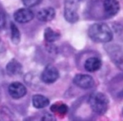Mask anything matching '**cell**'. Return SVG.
Segmentation results:
<instances>
[{
  "label": "cell",
  "instance_id": "30bf717a",
  "mask_svg": "<svg viewBox=\"0 0 123 121\" xmlns=\"http://www.w3.org/2000/svg\"><path fill=\"white\" fill-rule=\"evenodd\" d=\"M55 16V11L52 7H46L41 9L37 14V17L40 21L49 22L53 19Z\"/></svg>",
  "mask_w": 123,
  "mask_h": 121
},
{
  "label": "cell",
  "instance_id": "9a60e30c",
  "mask_svg": "<svg viewBox=\"0 0 123 121\" xmlns=\"http://www.w3.org/2000/svg\"><path fill=\"white\" fill-rule=\"evenodd\" d=\"M44 37L47 42L53 43L60 38V34L52 30L50 27H47L44 32Z\"/></svg>",
  "mask_w": 123,
  "mask_h": 121
},
{
  "label": "cell",
  "instance_id": "2e32d148",
  "mask_svg": "<svg viewBox=\"0 0 123 121\" xmlns=\"http://www.w3.org/2000/svg\"><path fill=\"white\" fill-rule=\"evenodd\" d=\"M10 29H11V38L12 41L14 44L19 43L20 40V32L18 29V27L15 25L14 22H12L10 25Z\"/></svg>",
  "mask_w": 123,
  "mask_h": 121
},
{
  "label": "cell",
  "instance_id": "8992f818",
  "mask_svg": "<svg viewBox=\"0 0 123 121\" xmlns=\"http://www.w3.org/2000/svg\"><path fill=\"white\" fill-rule=\"evenodd\" d=\"M59 77V72L58 69L51 65L48 66L41 74V79L46 84H51L55 82Z\"/></svg>",
  "mask_w": 123,
  "mask_h": 121
},
{
  "label": "cell",
  "instance_id": "44dd1931",
  "mask_svg": "<svg viewBox=\"0 0 123 121\" xmlns=\"http://www.w3.org/2000/svg\"><path fill=\"white\" fill-rule=\"evenodd\" d=\"M0 45H1V40H0Z\"/></svg>",
  "mask_w": 123,
  "mask_h": 121
},
{
  "label": "cell",
  "instance_id": "5b68a950",
  "mask_svg": "<svg viewBox=\"0 0 123 121\" xmlns=\"http://www.w3.org/2000/svg\"><path fill=\"white\" fill-rule=\"evenodd\" d=\"M74 84L83 89H89L94 86V79L87 74H76L73 80Z\"/></svg>",
  "mask_w": 123,
  "mask_h": 121
},
{
  "label": "cell",
  "instance_id": "ba28073f",
  "mask_svg": "<svg viewBox=\"0 0 123 121\" xmlns=\"http://www.w3.org/2000/svg\"><path fill=\"white\" fill-rule=\"evenodd\" d=\"M14 18L19 23H26L30 22L34 18V13L30 9H19L14 12Z\"/></svg>",
  "mask_w": 123,
  "mask_h": 121
},
{
  "label": "cell",
  "instance_id": "8fae6325",
  "mask_svg": "<svg viewBox=\"0 0 123 121\" xmlns=\"http://www.w3.org/2000/svg\"><path fill=\"white\" fill-rule=\"evenodd\" d=\"M102 67V61L97 57H90L87 58L84 63V69L89 72H94L100 69Z\"/></svg>",
  "mask_w": 123,
  "mask_h": 121
},
{
  "label": "cell",
  "instance_id": "5bb4252c",
  "mask_svg": "<svg viewBox=\"0 0 123 121\" xmlns=\"http://www.w3.org/2000/svg\"><path fill=\"white\" fill-rule=\"evenodd\" d=\"M50 110L54 113L58 114L60 115H65L68 111V108L64 103L58 102V103L53 104L50 107Z\"/></svg>",
  "mask_w": 123,
  "mask_h": 121
},
{
  "label": "cell",
  "instance_id": "6da1fadb",
  "mask_svg": "<svg viewBox=\"0 0 123 121\" xmlns=\"http://www.w3.org/2000/svg\"><path fill=\"white\" fill-rule=\"evenodd\" d=\"M88 35L93 41L97 43H109L113 38L111 28L105 23H96L91 25Z\"/></svg>",
  "mask_w": 123,
  "mask_h": 121
},
{
  "label": "cell",
  "instance_id": "ffe728a7",
  "mask_svg": "<svg viewBox=\"0 0 123 121\" xmlns=\"http://www.w3.org/2000/svg\"><path fill=\"white\" fill-rule=\"evenodd\" d=\"M122 113H123V111H122Z\"/></svg>",
  "mask_w": 123,
  "mask_h": 121
},
{
  "label": "cell",
  "instance_id": "7c38bea8",
  "mask_svg": "<svg viewBox=\"0 0 123 121\" xmlns=\"http://www.w3.org/2000/svg\"><path fill=\"white\" fill-rule=\"evenodd\" d=\"M6 72L9 76H16L21 73L22 67V65L14 59H12L6 65Z\"/></svg>",
  "mask_w": 123,
  "mask_h": 121
},
{
  "label": "cell",
  "instance_id": "7a4b0ae2",
  "mask_svg": "<svg viewBox=\"0 0 123 121\" xmlns=\"http://www.w3.org/2000/svg\"><path fill=\"white\" fill-rule=\"evenodd\" d=\"M91 109L98 115L105 114L109 106L108 97L102 92H94L89 98Z\"/></svg>",
  "mask_w": 123,
  "mask_h": 121
},
{
  "label": "cell",
  "instance_id": "ac0fdd59",
  "mask_svg": "<svg viewBox=\"0 0 123 121\" xmlns=\"http://www.w3.org/2000/svg\"><path fill=\"white\" fill-rule=\"evenodd\" d=\"M5 25V17L2 12H0V30L4 28Z\"/></svg>",
  "mask_w": 123,
  "mask_h": 121
},
{
  "label": "cell",
  "instance_id": "277c9868",
  "mask_svg": "<svg viewBox=\"0 0 123 121\" xmlns=\"http://www.w3.org/2000/svg\"><path fill=\"white\" fill-rule=\"evenodd\" d=\"M80 0H66L64 7V17L70 23H75L79 19L77 9Z\"/></svg>",
  "mask_w": 123,
  "mask_h": 121
},
{
  "label": "cell",
  "instance_id": "9c48e42d",
  "mask_svg": "<svg viewBox=\"0 0 123 121\" xmlns=\"http://www.w3.org/2000/svg\"><path fill=\"white\" fill-rule=\"evenodd\" d=\"M9 93L14 99H19L23 97L26 93V87L19 82H14L9 87Z\"/></svg>",
  "mask_w": 123,
  "mask_h": 121
},
{
  "label": "cell",
  "instance_id": "d6986e66",
  "mask_svg": "<svg viewBox=\"0 0 123 121\" xmlns=\"http://www.w3.org/2000/svg\"><path fill=\"white\" fill-rule=\"evenodd\" d=\"M117 97H118L119 98H123V88L119 92H118Z\"/></svg>",
  "mask_w": 123,
  "mask_h": 121
},
{
  "label": "cell",
  "instance_id": "e0dca14e",
  "mask_svg": "<svg viewBox=\"0 0 123 121\" xmlns=\"http://www.w3.org/2000/svg\"><path fill=\"white\" fill-rule=\"evenodd\" d=\"M22 1L25 6L27 7H31L38 4L40 0H22Z\"/></svg>",
  "mask_w": 123,
  "mask_h": 121
},
{
  "label": "cell",
  "instance_id": "4fadbf2b",
  "mask_svg": "<svg viewBox=\"0 0 123 121\" xmlns=\"http://www.w3.org/2000/svg\"><path fill=\"white\" fill-rule=\"evenodd\" d=\"M50 103L49 100L41 95H35L32 97V105L35 108L40 109L47 107Z\"/></svg>",
  "mask_w": 123,
  "mask_h": 121
},
{
  "label": "cell",
  "instance_id": "3957f363",
  "mask_svg": "<svg viewBox=\"0 0 123 121\" xmlns=\"http://www.w3.org/2000/svg\"><path fill=\"white\" fill-rule=\"evenodd\" d=\"M105 50L113 64L123 71V45L119 44H109L105 46Z\"/></svg>",
  "mask_w": 123,
  "mask_h": 121
},
{
  "label": "cell",
  "instance_id": "52a82bcc",
  "mask_svg": "<svg viewBox=\"0 0 123 121\" xmlns=\"http://www.w3.org/2000/svg\"><path fill=\"white\" fill-rule=\"evenodd\" d=\"M103 8L105 16L110 17L116 15L118 13L120 6L117 0H104Z\"/></svg>",
  "mask_w": 123,
  "mask_h": 121
}]
</instances>
